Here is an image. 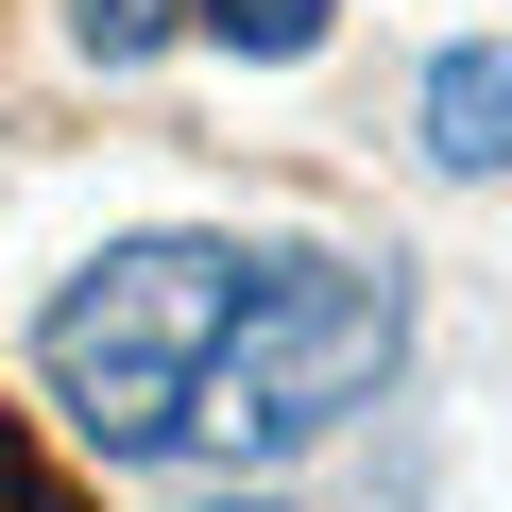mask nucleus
Returning a JSON list of instances; mask_svg holds the SVG:
<instances>
[{
	"mask_svg": "<svg viewBox=\"0 0 512 512\" xmlns=\"http://www.w3.org/2000/svg\"><path fill=\"white\" fill-rule=\"evenodd\" d=\"M239 308L256 291H239L222 239H120V256H86V274L52 291V325H35V376H52L69 444L171 461L188 410H205V359L239 342Z\"/></svg>",
	"mask_w": 512,
	"mask_h": 512,
	"instance_id": "obj_1",
	"label": "nucleus"
},
{
	"mask_svg": "<svg viewBox=\"0 0 512 512\" xmlns=\"http://www.w3.org/2000/svg\"><path fill=\"white\" fill-rule=\"evenodd\" d=\"M0 512H69V495H52V478H35L18 444H0Z\"/></svg>",
	"mask_w": 512,
	"mask_h": 512,
	"instance_id": "obj_6",
	"label": "nucleus"
},
{
	"mask_svg": "<svg viewBox=\"0 0 512 512\" xmlns=\"http://www.w3.org/2000/svg\"><path fill=\"white\" fill-rule=\"evenodd\" d=\"M393 359H410V274L376 256H274L256 274V308H239V342L205 359V410H188V444L239 478V461H291V444H325L342 410H376L393 393Z\"/></svg>",
	"mask_w": 512,
	"mask_h": 512,
	"instance_id": "obj_2",
	"label": "nucleus"
},
{
	"mask_svg": "<svg viewBox=\"0 0 512 512\" xmlns=\"http://www.w3.org/2000/svg\"><path fill=\"white\" fill-rule=\"evenodd\" d=\"M222 512H274V495H222Z\"/></svg>",
	"mask_w": 512,
	"mask_h": 512,
	"instance_id": "obj_7",
	"label": "nucleus"
},
{
	"mask_svg": "<svg viewBox=\"0 0 512 512\" xmlns=\"http://www.w3.org/2000/svg\"><path fill=\"white\" fill-rule=\"evenodd\" d=\"M171 18H188V0H69V35H86V52H103V69H137V52H154V35H171Z\"/></svg>",
	"mask_w": 512,
	"mask_h": 512,
	"instance_id": "obj_5",
	"label": "nucleus"
},
{
	"mask_svg": "<svg viewBox=\"0 0 512 512\" xmlns=\"http://www.w3.org/2000/svg\"><path fill=\"white\" fill-rule=\"evenodd\" d=\"M427 154L444 171H512V35H461L427 69Z\"/></svg>",
	"mask_w": 512,
	"mask_h": 512,
	"instance_id": "obj_3",
	"label": "nucleus"
},
{
	"mask_svg": "<svg viewBox=\"0 0 512 512\" xmlns=\"http://www.w3.org/2000/svg\"><path fill=\"white\" fill-rule=\"evenodd\" d=\"M325 18H342V0H188V35H205V52H239V69L325 52Z\"/></svg>",
	"mask_w": 512,
	"mask_h": 512,
	"instance_id": "obj_4",
	"label": "nucleus"
}]
</instances>
